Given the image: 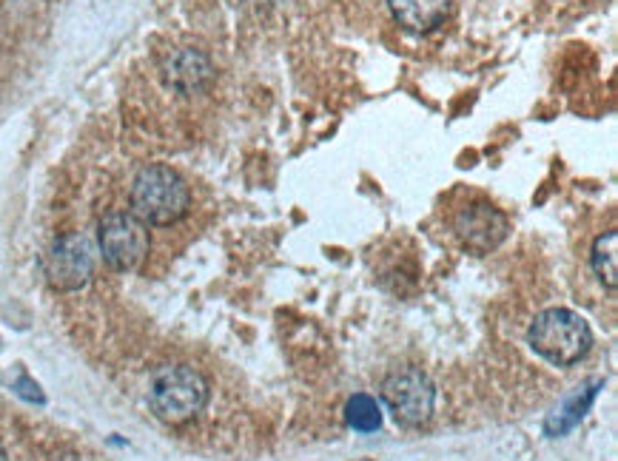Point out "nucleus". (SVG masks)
Listing matches in <instances>:
<instances>
[{"label": "nucleus", "mask_w": 618, "mask_h": 461, "mask_svg": "<svg viewBox=\"0 0 618 461\" xmlns=\"http://www.w3.org/2000/svg\"><path fill=\"white\" fill-rule=\"evenodd\" d=\"M129 203L143 225H171L186 217L188 185L171 166L151 163L137 171Z\"/></svg>", "instance_id": "1"}, {"label": "nucleus", "mask_w": 618, "mask_h": 461, "mask_svg": "<svg viewBox=\"0 0 618 461\" xmlns=\"http://www.w3.org/2000/svg\"><path fill=\"white\" fill-rule=\"evenodd\" d=\"M527 339H530L533 351L544 356L547 362L559 365V368L581 362L590 353V345H593L590 325L567 308L542 311L536 316V322L530 325Z\"/></svg>", "instance_id": "2"}, {"label": "nucleus", "mask_w": 618, "mask_h": 461, "mask_svg": "<svg viewBox=\"0 0 618 461\" xmlns=\"http://www.w3.org/2000/svg\"><path fill=\"white\" fill-rule=\"evenodd\" d=\"M208 402L206 379L194 368L186 365H171L154 373L149 388L151 410L169 422V425H183L194 419Z\"/></svg>", "instance_id": "3"}, {"label": "nucleus", "mask_w": 618, "mask_h": 461, "mask_svg": "<svg viewBox=\"0 0 618 461\" xmlns=\"http://www.w3.org/2000/svg\"><path fill=\"white\" fill-rule=\"evenodd\" d=\"M382 402L394 413V419L405 427H422L433 419L436 410V388L416 368L394 370L382 382Z\"/></svg>", "instance_id": "4"}, {"label": "nucleus", "mask_w": 618, "mask_h": 461, "mask_svg": "<svg viewBox=\"0 0 618 461\" xmlns=\"http://www.w3.org/2000/svg\"><path fill=\"white\" fill-rule=\"evenodd\" d=\"M97 245L114 271H132L149 254V231L132 211H109L97 222Z\"/></svg>", "instance_id": "5"}, {"label": "nucleus", "mask_w": 618, "mask_h": 461, "mask_svg": "<svg viewBox=\"0 0 618 461\" xmlns=\"http://www.w3.org/2000/svg\"><path fill=\"white\" fill-rule=\"evenodd\" d=\"M46 279L57 291H75L86 285L94 274V251L92 242L80 234H66L55 240V245L46 254Z\"/></svg>", "instance_id": "6"}, {"label": "nucleus", "mask_w": 618, "mask_h": 461, "mask_svg": "<svg viewBox=\"0 0 618 461\" xmlns=\"http://www.w3.org/2000/svg\"><path fill=\"white\" fill-rule=\"evenodd\" d=\"M453 228H456V237L462 240V245L476 254H487L496 245H502L507 231H510L505 214L490 203H473L462 208Z\"/></svg>", "instance_id": "7"}, {"label": "nucleus", "mask_w": 618, "mask_h": 461, "mask_svg": "<svg viewBox=\"0 0 618 461\" xmlns=\"http://www.w3.org/2000/svg\"><path fill=\"white\" fill-rule=\"evenodd\" d=\"M394 20L408 32H433L450 15V0H388Z\"/></svg>", "instance_id": "8"}, {"label": "nucleus", "mask_w": 618, "mask_h": 461, "mask_svg": "<svg viewBox=\"0 0 618 461\" xmlns=\"http://www.w3.org/2000/svg\"><path fill=\"white\" fill-rule=\"evenodd\" d=\"M166 80L180 92H197L211 80V60L197 49H180L166 60Z\"/></svg>", "instance_id": "9"}, {"label": "nucleus", "mask_w": 618, "mask_h": 461, "mask_svg": "<svg viewBox=\"0 0 618 461\" xmlns=\"http://www.w3.org/2000/svg\"><path fill=\"white\" fill-rule=\"evenodd\" d=\"M345 422L356 433H374L382 427V407L371 393H354L345 402Z\"/></svg>", "instance_id": "10"}, {"label": "nucleus", "mask_w": 618, "mask_h": 461, "mask_svg": "<svg viewBox=\"0 0 618 461\" xmlns=\"http://www.w3.org/2000/svg\"><path fill=\"white\" fill-rule=\"evenodd\" d=\"M618 234L616 231H607L601 234L596 245H593V271L596 277L607 285V288H616L618 285V251H616Z\"/></svg>", "instance_id": "11"}, {"label": "nucleus", "mask_w": 618, "mask_h": 461, "mask_svg": "<svg viewBox=\"0 0 618 461\" xmlns=\"http://www.w3.org/2000/svg\"><path fill=\"white\" fill-rule=\"evenodd\" d=\"M0 461H6V450L3 447H0Z\"/></svg>", "instance_id": "12"}]
</instances>
